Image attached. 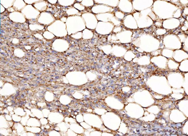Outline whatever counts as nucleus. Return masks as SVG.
<instances>
[{"mask_svg": "<svg viewBox=\"0 0 188 136\" xmlns=\"http://www.w3.org/2000/svg\"><path fill=\"white\" fill-rule=\"evenodd\" d=\"M30 116L29 115H28L27 114H26L25 116H23V117H22V119H21V123L24 125L25 127V126H26L27 125V121L28 120V119L30 118Z\"/></svg>", "mask_w": 188, "mask_h": 136, "instance_id": "nucleus-20", "label": "nucleus"}, {"mask_svg": "<svg viewBox=\"0 0 188 136\" xmlns=\"http://www.w3.org/2000/svg\"><path fill=\"white\" fill-rule=\"evenodd\" d=\"M48 2V3H51V4H55L56 3H57V1L56 0H54V1H53V0H49V1H47Z\"/></svg>", "mask_w": 188, "mask_h": 136, "instance_id": "nucleus-29", "label": "nucleus"}, {"mask_svg": "<svg viewBox=\"0 0 188 136\" xmlns=\"http://www.w3.org/2000/svg\"><path fill=\"white\" fill-rule=\"evenodd\" d=\"M55 21V17L51 13L46 11L41 12L37 19V23L44 26H49Z\"/></svg>", "mask_w": 188, "mask_h": 136, "instance_id": "nucleus-3", "label": "nucleus"}, {"mask_svg": "<svg viewBox=\"0 0 188 136\" xmlns=\"http://www.w3.org/2000/svg\"><path fill=\"white\" fill-rule=\"evenodd\" d=\"M49 135H60V133H58V132H57L55 130H52L51 131L49 132Z\"/></svg>", "mask_w": 188, "mask_h": 136, "instance_id": "nucleus-26", "label": "nucleus"}, {"mask_svg": "<svg viewBox=\"0 0 188 136\" xmlns=\"http://www.w3.org/2000/svg\"><path fill=\"white\" fill-rule=\"evenodd\" d=\"M64 26H65V24L63 22L61 21L57 20L53 23L51 25L48 26L47 30L53 34L55 37H62L65 36L63 35L64 33Z\"/></svg>", "mask_w": 188, "mask_h": 136, "instance_id": "nucleus-2", "label": "nucleus"}, {"mask_svg": "<svg viewBox=\"0 0 188 136\" xmlns=\"http://www.w3.org/2000/svg\"><path fill=\"white\" fill-rule=\"evenodd\" d=\"M26 126L28 127H40L41 126V124L40 122V121L38 120V118L35 117H30V118L28 119Z\"/></svg>", "mask_w": 188, "mask_h": 136, "instance_id": "nucleus-9", "label": "nucleus"}, {"mask_svg": "<svg viewBox=\"0 0 188 136\" xmlns=\"http://www.w3.org/2000/svg\"><path fill=\"white\" fill-rule=\"evenodd\" d=\"M34 7L38 11L40 12L45 11L48 6V2L42 0H38V1L36 3L33 4Z\"/></svg>", "mask_w": 188, "mask_h": 136, "instance_id": "nucleus-7", "label": "nucleus"}, {"mask_svg": "<svg viewBox=\"0 0 188 136\" xmlns=\"http://www.w3.org/2000/svg\"><path fill=\"white\" fill-rule=\"evenodd\" d=\"M8 11H9V12H10V13H12V12H14V11H15V9H13V7H11V8H10L8 9Z\"/></svg>", "mask_w": 188, "mask_h": 136, "instance_id": "nucleus-30", "label": "nucleus"}, {"mask_svg": "<svg viewBox=\"0 0 188 136\" xmlns=\"http://www.w3.org/2000/svg\"><path fill=\"white\" fill-rule=\"evenodd\" d=\"M15 92V90L11 84L6 83L1 90V95H10Z\"/></svg>", "mask_w": 188, "mask_h": 136, "instance_id": "nucleus-6", "label": "nucleus"}, {"mask_svg": "<svg viewBox=\"0 0 188 136\" xmlns=\"http://www.w3.org/2000/svg\"><path fill=\"white\" fill-rule=\"evenodd\" d=\"M29 28L31 31H41L44 28V26L41 25L39 23H34L30 24L29 25Z\"/></svg>", "mask_w": 188, "mask_h": 136, "instance_id": "nucleus-11", "label": "nucleus"}, {"mask_svg": "<svg viewBox=\"0 0 188 136\" xmlns=\"http://www.w3.org/2000/svg\"><path fill=\"white\" fill-rule=\"evenodd\" d=\"M31 111L35 117L38 119H40L44 117V115H43L42 111L41 110L37 108H32L31 109Z\"/></svg>", "mask_w": 188, "mask_h": 136, "instance_id": "nucleus-14", "label": "nucleus"}, {"mask_svg": "<svg viewBox=\"0 0 188 136\" xmlns=\"http://www.w3.org/2000/svg\"><path fill=\"white\" fill-rule=\"evenodd\" d=\"M0 128L6 129L10 128L9 121H8L6 120L5 116H4V115H1V124H0Z\"/></svg>", "mask_w": 188, "mask_h": 136, "instance_id": "nucleus-13", "label": "nucleus"}, {"mask_svg": "<svg viewBox=\"0 0 188 136\" xmlns=\"http://www.w3.org/2000/svg\"><path fill=\"white\" fill-rule=\"evenodd\" d=\"M19 42V40L18 39H13V40H12V43H14V44H16V43H18Z\"/></svg>", "mask_w": 188, "mask_h": 136, "instance_id": "nucleus-31", "label": "nucleus"}, {"mask_svg": "<svg viewBox=\"0 0 188 136\" xmlns=\"http://www.w3.org/2000/svg\"><path fill=\"white\" fill-rule=\"evenodd\" d=\"M39 121L41 125H45L49 123V120L46 117H42L39 119Z\"/></svg>", "mask_w": 188, "mask_h": 136, "instance_id": "nucleus-24", "label": "nucleus"}, {"mask_svg": "<svg viewBox=\"0 0 188 136\" xmlns=\"http://www.w3.org/2000/svg\"><path fill=\"white\" fill-rule=\"evenodd\" d=\"M45 99L48 102H51L54 100V94L50 91L46 92L45 95Z\"/></svg>", "mask_w": 188, "mask_h": 136, "instance_id": "nucleus-18", "label": "nucleus"}, {"mask_svg": "<svg viewBox=\"0 0 188 136\" xmlns=\"http://www.w3.org/2000/svg\"><path fill=\"white\" fill-rule=\"evenodd\" d=\"M14 54L18 57H23L25 55V53L23 50L20 49V48H17L14 50Z\"/></svg>", "mask_w": 188, "mask_h": 136, "instance_id": "nucleus-19", "label": "nucleus"}, {"mask_svg": "<svg viewBox=\"0 0 188 136\" xmlns=\"http://www.w3.org/2000/svg\"><path fill=\"white\" fill-rule=\"evenodd\" d=\"M4 116L6 118V120L8 121H12V116L10 114H5L4 115Z\"/></svg>", "mask_w": 188, "mask_h": 136, "instance_id": "nucleus-27", "label": "nucleus"}, {"mask_svg": "<svg viewBox=\"0 0 188 136\" xmlns=\"http://www.w3.org/2000/svg\"><path fill=\"white\" fill-rule=\"evenodd\" d=\"M63 116L60 114L55 112H51L47 119L51 124H58L62 121Z\"/></svg>", "mask_w": 188, "mask_h": 136, "instance_id": "nucleus-5", "label": "nucleus"}, {"mask_svg": "<svg viewBox=\"0 0 188 136\" xmlns=\"http://www.w3.org/2000/svg\"><path fill=\"white\" fill-rule=\"evenodd\" d=\"M42 36L47 40H52L55 38V36L53 34L47 30L43 33Z\"/></svg>", "mask_w": 188, "mask_h": 136, "instance_id": "nucleus-17", "label": "nucleus"}, {"mask_svg": "<svg viewBox=\"0 0 188 136\" xmlns=\"http://www.w3.org/2000/svg\"><path fill=\"white\" fill-rule=\"evenodd\" d=\"M35 36L37 38L39 39H42L44 38V37H43L42 35H40V34H39V33H37V34H36V35H35Z\"/></svg>", "mask_w": 188, "mask_h": 136, "instance_id": "nucleus-28", "label": "nucleus"}, {"mask_svg": "<svg viewBox=\"0 0 188 136\" xmlns=\"http://www.w3.org/2000/svg\"><path fill=\"white\" fill-rule=\"evenodd\" d=\"M25 129L26 131L31 132L34 133H37L40 132L41 129L40 127H28V126H25Z\"/></svg>", "mask_w": 188, "mask_h": 136, "instance_id": "nucleus-15", "label": "nucleus"}, {"mask_svg": "<svg viewBox=\"0 0 188 136\" xmlns=\"http://www.w3.org/2000/svg\"><path fill=\"white\" fill-rule=\"evenodd\" d=\"M7 109L9 110V112H11V111H12L14 110L13 108L12 107H10V106H8V107L7 108Z\"/></svg>", "mask_w": 188, "mask_h": 136, "instance_id": "nucleus-33", "label": "nucleus"}, {"mask_svg": "<svg viewBox=\"0 0 188 136\" xmlns=\"http://www.w3.org/2000/svg\"><path fill=\"white\" fill-rule=\"evenodd\" d=\"M26 4L23 0H15L13 5V8L16 11L21 12L22 10L25 7Z\"/></svg>", "mask_w": 188, "mask_h": 136, "instance_id": "nucleus-8", "label": "nucleus"}, {"mask_svg": "<svg viewBox=\"0 0 188 136\" xmlns=\"http://www.w3.org/2000/svg\"><path fill=\"white\" fill-rule=\"evenodd\" d=\"M9 17L11 20L15 23H24L26 21V18L23 15V14L20 11H14L10 13L9 14Z\"/></svg>", "mask_w": 188, "mask_h": 136, "instance_id": "nucleus-4", "label": "nucleus"}, {"mask_svg": "<svg viewBox=\"0 0 188 136\" xmlns=\"http://www.w3.org/2000/svg\"><path fill=\"white\" fill-rule=\"evenodd\" d=\"M12 129L16 130L17 133V134L18 135L26 131L25 129V127L24 125H23L21 123V122L14 123L13 127H12Z\"/></svg>", "mask_w": 188, "mask_h": 136, "instance_id": "nucleus-10", "label": "nucleus"}, {"mask_svg": "<svg viewBox=\"0 0 188 136\" xmlns=\"http://www.w3.org/2000/svg\"><path fill=\"white\" fill-rule=\"evenodd\" d=\"M74 2V1H57V3H59V5L62 6H70L71 5V3H73Z\"/></svg>", "mask_w": 188, "mask_h": 136, "instance_id": "nucleus-21", "label": "nucleus"}, {"mask_svg": "<svg viewBox=\"0 0 188 136\" xmlns=\"http://www.w3.org/2000/svg\"><path fill=\"white\" fill-rule=\"evenodd\" d=\"M13 111H14V113H15V114L19 116H22V117L25 116L26 114L24 109H23L21 107H17L15 108V109H14Z\"/></svg>", "mask_w": 188, "mask_h": 136, "instance_id": "nucleus-16", "label": "nucleus"}, {"mask_svg": "<svg viewBox=\"0 0 188 136\" xmlns=\"http://www.w3.org/2000/svg\"><path fill=\"white\" fill-rule=\"evenodd\" d=\"M15 0H1L0 3L6 9H9L13 7V5Z\"/></svg>", "mask_w": 188, "mask_h": 136, "instance_id": "nucleus-12", "label": "nucleus"}, {"mask_svg": "<svg viewBox=\"0 0 188 136\" xmlns=\"http://www.w3.org/2000/svg\"><path fill=\"white\" fill-rule=\"evenodd\" d=\"M42 113H43V115H44V117H46V118H48L49 117V115L50 114L51 111L50 110L47 109H44L42 110Z\"/></svg>", "mask_w": 188, "mask_h": 136, "instance_id": "nucleus-23", "label": "nucleus"}, {"mask_svg": "<svg viewBox=\"0 0 188 136\" xmlns=\"http://www.w3.org/2000/svg\"><path fill=\"white\" fill-rule=\"evenodd\" d=\"M38 1V0H25L24 2L27 5H33Z\"/></svg>", "mask_w": 188, "mask_h": 136, "instance_id": "nucleus-25", "label": "nucleus"}, {"mask_svg": "<svg viewBox=\"0 0 188 136\" xmlns=\"http://www.w3.org/2000/svg\"><path fill=\"white\" fill-rule=\"evenodd\" d=\"M21 12L28 20L37 22L41 13L33 7V5H26Z\"/></svg>", "mask_w": 188, "mask_h": 136, "instance_id": "nucleus-1", "label": "nucleus"}, {"mask_svg": "<svg viewBox=\"0 0 188 136\" xmlns=\"http://www.w3.org/2000/svg\"><path fill=\"white\" fill-rule=\"evenodd\" d=\"M12 121L15 122H21V121L22 119V116H19L16 114H14L11 115Z\"/></svg>", "mask_w": 188, "mask_h": 136, "instance_id": "nucleus-22", "label": "nucleus"}, {"mask_svg": "<svg viewBox=\"0 0 188 136\" xmlns=\"http://www.w3.org/2000/svg\"><path fill=\"white\" fill-rule=\"evenodd\" d=\"M0 6H1V13H2L6 10V8H4L3 6H2L1 4L0 5Z\"/></svg>", "mask_w": 188, "mask_h": 136, "instance_id": "nucleus-32", "label": "nucleus"}]
</instances>
